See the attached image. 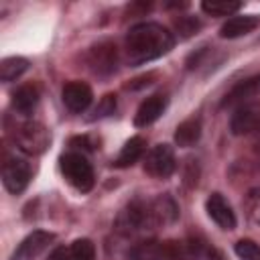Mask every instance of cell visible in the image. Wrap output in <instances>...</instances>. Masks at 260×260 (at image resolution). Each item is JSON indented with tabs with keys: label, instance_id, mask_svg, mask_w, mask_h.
<instances>
[{
	"label": "cell",
	"instance_id": "obj_21",
	"mask_svg": "<svg viewBox=\"0 0 260 260\" xmlns=\"http://www.w3.org/2000/svg\"><path fill=\"white\" fill-rule=\"evenodd\" d=\"M242 8V2H219V0H213V2H201V10L209 16H232L234 12H238Z\"/></svg>",
	"mask_w": 260,
	"mask_h": 260
},
{
	"label": "cell",
	"instance_id": "obj_16",
	"mask_svg": "<svg viewBox=\"0 0 260 260\" xmlns=\"http://www.w3.org/2000/svg\"><path fill=\"white\" fill-rule=\"evenodd\" d=\"M258 91H260V75L248 77V79L236 83V85L225 93L221 106H223V108H225V106H234V104H238V102H244V100L256 95Z\"/></svg>",
	"mask_w": 260,
	"mask_h": 260
},
{
	"label": "cell",
	"instance_id": "obj_15",
	"mask_svg": "<svg viewBox=\"0 0 260 260\" xmlns=\"http://www.w3.org/2000/svg\"><path fill=\"white\" fill-rule=\"evenodd\" d=\"M39 100H41V89L37 83H24L16 87V91H12V108L22 116L30 114L37 108Z\"/></svg>",
	"mask_w": 260,
	"mask_h": 260
},
{
	"label": "cell",
	"instance_id": "obj_6",
	"mask_svg": "<svg viewBox=\"0 0 260 260\" xmlns=\"http://www.w3.org/2000/svg\"><path fill=\"white\" fill-rule=\"evenodd\" d=\"M175 150L169 144H156L144 156V173L154 179H169L175 173Z\"/></svg>",
	"mask_w": 260,
	"mask_h": 260
},
{
	"label": "cell",
	"instance_id": "obj_8",
	"mask_svg": "<svg viewBox=\"0 0 260 260\" xmlns=\"http://www.w3.org/2000/svg\"><path fill=\"white\" fill-rule=\"evenodd\" d=\"M230 130L236 136H248L260 130V106L242 104L230 118Z\"/></svg>",
	"mask_w": 260,
	"mask_h": 260
},
{
	"label": "cell",
	"instance_id": "obj_9",
	"mask_svg": "<svg viewBox=\"0 0 260 260\" xmlns=\"http://www.w3.org/2000/svg\"><path fill=\"white\" fill-rule=\"evenodd\" d=\"M87 63L100 75H108V73L116 71V63H118L116 45L110 41H102V43L93 45L87 53Z\"/></svg>",
	"mask_w": 260,
	"mask_h": 260
},
{
	"label": "cell",
	"instance_id": "obj_13",
	"mask_svg": "<svg viewBox=\"0 0 260 260\" xmlns=\"http://www.w3.org/2000/svg\"><path fill=\"white\" fill-rule=\"evenodd\" d=\"M165 108H167V95H162V93L148 95V98L138 106V110H136V114H134V124H136L138 128H144V126L152 124L154 120L160 118V114L165 112Z\"/></svg>",
	"mask_w": 260,
	"mask_h": 260
},
{
	"label": "cell",
	"instance_id": "obj_19",
	"mask_svg": "<svg viewBox=\"0 0 260 260\" xmlns=\"http://www.w3.org/2000/svg\"><path fill=\"white\" fill-rule=\"evenodd\" d=\"M152 203V213H154V221L156 225H167V223H173L179 215V209H177V203L173 197L169 195H158L156 199L150 201Z\"/></svg>",
	"mask_w": 260,
	"mask_h": 260
},
{
	"label": "cell",
	"instance_id": "obj_5",
	"mask_svg": "<svg viewBox=\"0 0 260 260\" xmlns=\"http://www.w3.org/2000/svg\"><path fill=\"white\" fill-rule=\"evenodd\" d=\"M49 140H51V134L41 122L26 120L14 128V144L26 154L45 152V148L49 146Z\"/></svg>",
	"mask_w": 260,
	"mask_h": 260
},
{
	"label": "cell",
	"instance_id": "obj_20",
	"mask_svg": "<svg viewBox=\"0 0 260 260\" xmlns=\"http://www.w3.org/2000/svg\"><path fill=\"white\" fill-rule=\"evenodd\" d=\"M28 69V61L24 57H6L0 61V79L4 83L14 81Z\"/></svg>",
	"mask_w": 260,
	"mask_h": 260
},
{
	"label": "cell",
	"instance_id": "obj_10",
	"mask_svg": "<svg viewBox=\"0 0 260 260\" xmlns=\"http://www.w3.org/2000/svg\"><path fill=\"white\" fill-rule=\"evenodd\" d=\"M55 240V234L51 232H43V230H35L32 234H28L12 252V256L8 260H35L51 242Z\"/></svg>",
	"mask_w": 260,
	"mask_h": 260
},
{
	"label": "cell",
	"instance_id": "obj_23",
	"mask_svg": "<svg viewBox=\"0 0 260 260\" xmlns=\"http://www.w3.org/2000/svg\"><path fill=\"white\" fill-rule=\"evenodd\" d=\"M234 250L240 260H260V246L254 240H248V238L238 240Z\"/></svg>",
	"mask_w": 260,
	"mask_h": 260
},
{
	"label": "cell",
	"instance_id": "obj_1",
	"mask_svg": "<svg viewBox=\"0 0 260 260\" xmlns=\"http://www.w3.org/2000/svg\"><path fill=\"white\" fill-rule=\"evenodd\" d=\"M175 45L173 35L158 22H138L134 24L124 41V53L128 63L142 65L152 59L167 55Z\"/></svg>",
	"mask_w": 260,
	"mask_h": 260
},
{
	"label": "cell",
	"instance_id": "obj_11",
	"mask_svg": "<svg viewBox=\"0 0 260 260\" xmlns=\"http://www.w3.org/2000/svg\"><path fill=\"white\" fill-rule=\"evenodd\" d=\"M61 98H63V104L67 110L79 114V112H85L93 100V93H91V87L85 83V81H69L65 83L63 91H61Z\"/></svg>",
	"mask_w": 260,
	"mask_h": 260
},
{
	"label": "cell",
	"instance_id": "obj_17",
	"mask_svg": "<svg viewBox=\"0 0 260 260\" xmlns=\"http://www.w3.org/2000/svg\"><path fill=\"white\" fill-rule=\"evenodd\" d=\"M199 138H201V120L195 118V116L183 120V122L177 126V130H175V142H177L179 146H183V148L193 146Z\"/></svg>",
	"mask_w": 260,
	"mask_h": 260
},
{
	"label": "cell",
	"instance_id": "obj_24",
	"mask_svg": "<svg viewBox=\"0 0 260 260\" xmlns=\"http://www.w3.org/2000/svg\"><path fill=\"white\" fill-rule=\"evenodd\" d=\"M175 24H177L179 32H183L185 37L193 35V32L199 28V22H197L195 18H191V16H179V18L175 20Z\"/></svg>",
	"mask_w": 260,
	"mask_h": 260
},
{
	"label": "cell",
	"instance_id": "obj_26",
	"mask_svg": "<svg viewBox=\"0 0 260 260\" xmlns=\"http://www.w3.org/2000/svg\"><path fill=\"white\" fill-rule=\"evenodd\" d=\"M47 260H69V252H67V248L65 246H57L51 254H49V258Z\"/></svg>",
	"mask_w": 260,
	"mask_h": 260
},
{
	"label": "cell",
	"instance_id": "obj_7",
	"mask_svg": "<svg viewBox=\"0 0 260 260\" xmlns=\"http://www.w3.org/2000/svg\"><path fill=\"white\" fill-rule=\"evenodd\" d=\"M32 169L24 158L18 156H8L2 162V183L6 187V191L10 193H22L30 181Z\"/></svg>",
	"mask_w": 260,
	"mask_h": 260
},
{
	"label": "cell",
	"instance_id": "obj_2",
	"mask_svg": "<svg viewBox=\"0 0 260 260\" xmlns=\"http://www.w3.org/2000/svg\"><path fill=\"white\" fill-rule=\"evenodd\" d=\"M191 254L193 246H187L183 242L144 240L128 250V260H189Z\"/></svg>",
	"mask_w": 260,
	"mask_h": 260
},
{
	"label": "cell",
	"instance_id": "obj_14",
	"mask_svg": "<svg viewBox=\"0 0 260 260\" xmlns=\"http://www.w3.org/2000/svg\"><path fill=\"white\" fill-rule=\"evenodd\" d=\"M256 26H260V16L258 14H240V16H232L228 18L221 28H219V37L221 39H238L244 37L248 32H252Z\"/></svg>",
	"mask_w": 260,
	"mask_h": 260
},
{
	"label": "cell",
	"instance_id": "obj_25",
	"mask_svg": "<svg viewBox=\"0 0 260 260\" xmlns=\"http://www.w3.org/2000/svg\"><path fill=\"white\" fill-rule=\"evenodd\" d=\"M114 108H116V100H114V95H106L104 102H102V106L95 110V114L100 112V116H106V114H112Z\"/></svg>",
	"mask_w": 260,
	"mask_h": 260
},
{
	"label": "cell",
	"instance_id": "obj_3",
	"mask_svg": "<svg viewBox=\"0 0 260 260\" xmlns=\"http://www.w3.org/2000/svg\"><path fill=\"white\" fill-rule=\"evenodd\" d=\"M59 167H61V173L67 179V183L71 187H75L77 191L85 193V191H89L93 187V183H95L93 167L81 152H77V150L65 152L59 158Z\"/></svg>",
	"mask_w": 260,
	"mask_h": 260
},
{
	"label": "cell",
	"instance_id": "obj_22",
	"mask_svg": "<svg viewBox=\"0 0 260 260\" xmlns=\"http://www.w3.org/2000/svg\"><path fill=\"white\" fill-rule=\"evenodd\" d=\"M67 252H69V260H95V246L87 238L75 240L67 248Z\"/></svg>",
	"mask_w": 260,
	"mask_h": 260
},
{
	"label": "cell",
	"instance_id": "obj_4",
	"mask_svg": "<svg viewBox=\"0 0 260 260\" xmlns=\"http://www.w3.org/2000/svg\"><path fill=\"white\" fill-rule=\"evenodd\" d=\"M116 225L122 234H128V236L154 230L156 221H154V213H152V203L144 201V199L130 201L126 205V209H122V213L118 215Z\"/></svg>",
	"mask_w": 260,
	"mask_h": 260
},
{
	"label": "cell",
	"instance_id": "obj_12",
	"mask_svg": "<svg viewBox=\"0 0 260 260\" xmlns=\"http://www.w3.org/2000/svg\"><path fill=\"white\" fill-rule=\"evenodd\" d=\"M205 209L207 215L221 228V230H234L236 228V213L232 209V205L225 201V197L221 193H211L205 201Z\"/></svg>",
	"mask_w": 260,
	"mask_h": 260
},
{
	"label": "cell",
	"instance_id": "obj_18",
	"mask_svg": "<svg viewBox=\"0 0 260 260\" xmlns=\"http://www.w3.org/2000/svg\"><path fill=\"white\" fill-rule=\"evenodd\" d=\"M144 148H146L144 138H142V136H132V138L122 146V150L118 152V156H116V160H114V167L124 169V167L134 165V162L144 154Z\"/></svg>",
	"mask_w": 260,
	"mask_h": 260
}]
</instances>
